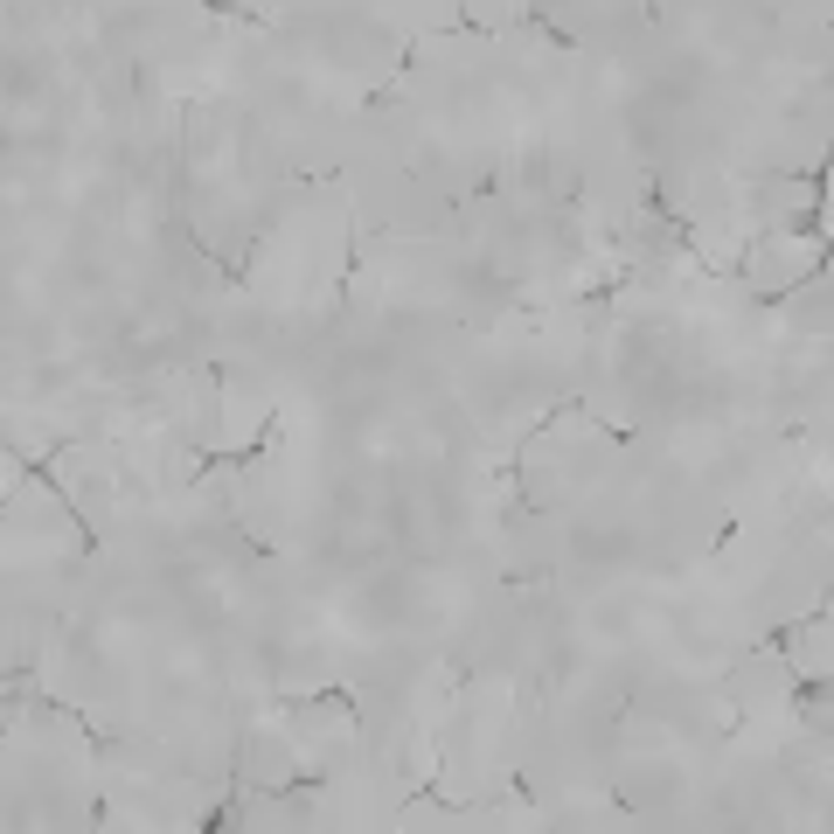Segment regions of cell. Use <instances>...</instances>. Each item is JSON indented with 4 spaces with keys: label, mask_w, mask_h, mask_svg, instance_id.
<instances>
[{
    "label": "cell",
    "mask_w": 834,
    "mask_h": 834,
    "mask_svg": "<svg viewBox=\"0 0 834 834\" xmlns=\"http://www.w3.org/2000/svg\"><path fill=\"white\" fill-rule=\"evenodd\" d=\"M56 452H63V445H56ZM56 452H35V459H28V452L14 445L7 459H14V473H21V480H35V487H49V494H56L63 508H70V522H77V536H84V556H91V550H98V536H91V522H84V508H77V501L63 494V480H56Z\"/></svg>",
    "instance_id": "6da1fadb"
},
{
    "label": "cell",
    "mask_w": 834,
    "mask_h": 834,
    "mask_svg": "<svg viewBox=\"0 0 834 834\" xmlns=\"http://www.w3.org/2000/svg\"><path fill=\"white\" fill-rule=\"evenodd\" d=\"M320 786H327V772H292L278 786H258V800H299V793H320Z\"/></svg>",
    "instance_id": "7a4b0ae2"
},
{
    "label": "cell",
    "mask_w": 834,
    "mask_h": 834,
    "mask_svg": "<svg viewBox=\"0 0 834 834\" xmlns=\"http://www.w3.org/2000/svg\"><path fill=\"white\" fill-rule=\"evenodd\" d=\"M522 28H536V35H543V42H556V49H584V42H577L570 28H556L543 7H522Z\"/></svg>",
    "instance_id": "3957f363"
},
{
    "label": "cell",
    "mask_w": 834,
    "mask_h": 834,
    "mask_svg": "<svg viewBox=\"0 0 834 834\" xmlns=\"http://www.w3.org/2000/svg\"><path fill=\"white\" fill-rule=\"evenodd\" d=\"M786 237H800V244H807V237H814V244H828V237H821V209L807 202V216H793V223H786Z\"/></svg>",
    "instance_id": "277c9868"
},
{
    "label": "cell",
    "mask_w": 834,
    "mask_h": 834,
    "mask_svg": "<svg viewBox=\"0 0 834 834\" xmlns=\"http://www.w3.org/2000/svg\"><path fill=\"white\" fill-rule=\"evenodd\" d=\"M821 695H828L821 675H800V682H793V709H807V702H821Z\"/></svg>",
    "instance_id": "5b68a950"
}]
</instances>
